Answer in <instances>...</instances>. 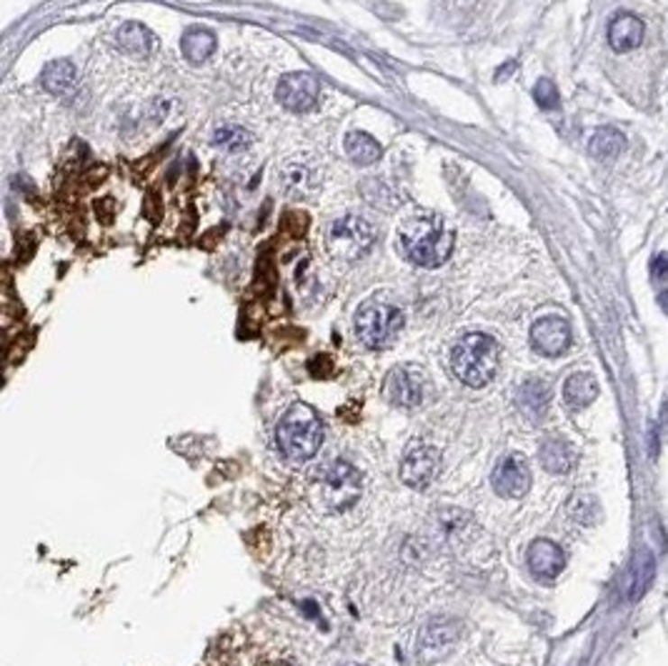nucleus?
<instances>
[{
  "instance_id": "obj_20",
  "label": "nucleus",
  "mask_w": 668,
  "mask_h": 666,
  "mask_svg": "<svg viewBox=\"0 0 668 666\" xmlns=\"http://www.w3.org/2000/svg\"><path fill=\"white\" fill-rule=\"evenodd\" d=\"M41 80H43V86L50 93L68 96L76 88V68H73L70 60H53V63L45 66Z\"/></svg>"
},
{
  "instance_id": "obj_15",
  "label": "nucleus",
  "mask_w": 668,
  "mask_h": 666,
  "mask_svg": "<svg viewBox=\"0 0 668 666\" xmlns=\"http://www.w3.org/2000/svg\"><path fill=\"white\" fill-rule=\"evenodd\" d=\"M538 459L544 463V469L551 474H566L576 463V449L563 439H548L544 441Z\"/></svg>"
},
{
  "instance_id": "obj_7",
  "label": "nucleus",
  "mask_w": 668,
  "mask_h": 666,
  "mask_svg": "<svg viewBox=\"0 0 668 666\" xmlns=\"http://www.w3.org/2000/svg\"><path fill=\"white\" fill-rule=\"evenodd\" d=\"M438 466H441V453H438V449H434L431 443L413 441V443H408V449L403 452V484L411 486L416 491H424V488L431 486L435 474H438Z\"/></svg>"
},
{
  "instance_id": "obj_21",
  "label": "nucleus",
  "mask_w": 668,
  "mask_h": 666,
  "mask_svg": "<svg viewBox=\"0 0 668 666\" xmlns=\"http://www.w3.org/2000/svg\"><path fill=\"white\" fill-rule=\"evenodd\" d=\"M180 50H183V56L188 58L190 63H203L215 50V38L208 31H203V28H190L180 38Z\"/></svg>"
},
{
  "instance_id": "obj_10",
  "label": "nucleus",
  "mask_w": 668,
  "mask_h": 666,
  "mask_svg": "<svg viewBox=\"0 0 668 666\" xmlns=\"http://www.w3.org/2000/svg\"><path fill=\"white\" fill-rule=\"evenodd\" d=\"M276 96L288 111L306 114L318 101V80L311 73H288L286 78H280Z\"/></svg>"
},
{
  "instance_id": "obj_22",
  "label": "nucleus",
  "mask_w": 668,
  "mask_h": 666,
  "mask_svg": "<svg viewBox=\"0 0 668 666\" xmlns=\"http://www.w3.org/2000/svg\"><path fill=\"white\" fill-rule=\"evenodd\" d=\"M548 398H551V388H548V384H544V381H538V379L528 381V384H524V388H521V406H524V411H528V414H534V416L546 411Z\"/></svg>"
},
{
  "instance_id": "obj_14",
  "label": "nucleus",
  "mask_w": 668,
  "mask_h": 666,
  "mask_svg": "<svg viewBox=\"0 0 668 666\" xmlns=\"http://www.w3.org/2000/svg\"><path fill=\"white\" fill-rule=\"evenodd\" d=\"M654 576H656V559H654V553L648 552V549L636 552L634 561L628 566V574H626L624 581L626 598L628 601H638L648 591Z\"/></svg>"
},
{
  "instance_id": "obj_19",
  "label": "nucleus",
  "mask_w": 668,
  "mask_h": 666,
  "mask_svg": "<svg viewBox=\"0 0 668 666\" xmlns=\"http://www.w3.org/2000/svg\"><path fill=\"white\" fill-rule=\"evenodd\" d=\"M626 148V138L621 131H616V128H599L593 138H590L589 151L593 159L599 160H613L618 159L621 153H624Z\"/></svg>"
},
{
  "instance_id": "obj_16",
  "label": "nucleus",
  "mask_w": 668,
  "mask_h": 666,
  "mask_svg": "<svg viewBox=\"0 0 668 666\" xmlns=\"http://www.w3.org/2000/svg\"><path fill=\"white\" fill-rule=\"evenodd\" d=\"M599 396V381L590 373H573L563 384V401L571 408H586Z\"/></svg>"
},
{
  "instance_id": "obj_4",
  "label": "nucleus",
  "mask_w": 668,
  "mask_h": 666,
  "mask_svg": "<svg viewBox=\"0 0 668 666\" xmlns=\"http://www.w3.org/2000/svg\"><path fill=\"white\" fill-rule=\"evenodd\" d=\"M403 328V314L396 306L383 301H368L358 308L356 333L366 349H386L398 339Z\"/></svg>"
},
{
  "instance_id": "obj_3",
  "label": "nucleus",
  "mask_w": 668,
  "mask_h": 666,
  "mask_svg": "<svg viewBox=\"0 0 668 666\" xmlns=\"http://www.w3.org/2000/svg\"><path fill=\"white\" fill-rule=\"evenodd\" d=\"M276 441H279L280 453L293 463H301L313 459L321 443H324V426L316 411L303 404L290 406L276 429Z\"/></svg>"
},
{
  "instance_id": "obj_1",
  "label": "nucleus",
  "mask_w": 668,
  "mask_h": 666,
  "mask_svg": "<svg viewBox=\"0 0 668 666\" xmlns=\"http://www.w3.org/2000/svg\"><path fill=\"white\" fill-rule=\"evenodd\" d=\"M456 236L444 215L418 214L406 218L398 228V249L413 266L438 269L451 259Z\"/></svg>"
},
{
  "instance_id": "obj_6",
  "label": "nucleus",
  "mask_w": 668,
  "mask_h": 666,
  "mask_svg": "<svg viewBox=\"0 0 668 666\" xmlns=\"http://www.w3.org/2000/svg\"><path fill=\"white\" fill-rule=\"evenodd\" d=\"M321 501L328 511H345L361 498V474L351 463L335 461L324 471V479L318 484Z\"/></svg>"
},
{
  "instance_id": "obj_18",
  "label": "nucleus",
  "mask_w": 668,
  "mask_h": 666,
  "mask_svg": "<svg viewBox=\"0 0 668 666\" xmlns=\"http://www.w3.org/2000/svg\"><path fill=\"white\" fill-rule=\"evenodd\" d=\"M345 153L351 156L353 163L358 166H371L380 159V143L373 136H368L363 131H351L345 136Z\"/></svg>"
},
{
  "instance_id": "obj_5",
  "label": "nucleus",
  "mask_w": 668,
  "mask_h": 666,
  "mask_svg": "<svg viewBox=\"0 0 668 666\" xmlns=\"http://www.w3.org/2000/svg\"><path fill=\"white\" fill-rule=\"evenodd\" d=\"M376 241V231L361 215H343L328 231V249L335 259L358 260Z\"/></svg>"
},
{
  "instance_id": "obj_13",
  "label": "nucleus",
  "mask_w": 668,
  "mask_h": 666,
  "mask_svg": "<svg viewBox=\"0 0 668 666\" xmlns=\"http://www.w3.org/2000/svg\"><path fill=\"white\" fill-rule=\"evenodd\" d=\"M644 33H646V28H644V21L638 15L618 13L611 21V25H609V46L616 53H628V50L641 46Z\"/></svg>"
},
{
  "instance_id": "obj_12",
  "label": "nucleus",
  "mask_w": 668,
  "mask_h": 666,
  "mask_svg": "<svg viewBox=\"0 0 668 666\" xmlns=\"http://www.w3.org/2000/svg\"><path fill=\"white\" fill-rule=\"evenodd\" d=\"M526 561H528V569L535 579H544V581H551L556 579L563 566H566V553L561 552V546L548 539H538L528 546V553H526Z\"/></svg>"
},
{
  "instance_id": "obj_2",
  "label": "nucleus",
  "mask_w": 668,
  "mask_h": 666,
  "mask_svg": "<svg viewBox=\"0 0 668 666\" xmlns=\"http://www.w3.org/2000/svg\"><path fill=\"white\" fill-rule=\"evenodd\" d=\"M501 366V349L489 333H468L458 341L451 353V369L461 384L471 388L489 386Z\"/></svg>"
},
{
  "instance_id": "obj_24",
  "label": "nucleus",
  "mask_w": 668,
  "mask_h": 666,
  "mask_svg": "<svg viewBox=\"0 0 668 666\" xmlns=\"http://www.w3.org/2000/svg\"><path fill=\"white\" fill-rule=\"evenodd\" d=\"M534 98L544 111H556L558 105H561V96H558L556 86H554V80L548 78H541L535 83Z\"/></svg>"
},
{
  "instance_id": "obj_27",
  "label": "nucleus",
  "mask_w": 668,
  "mask_h": 666,
  "mask_svg": "<svg viewBox=\"0 0 668 666\" xmlns=\"http://www.w3.org/2000/svg\"><path fill=\"white\" fill-rule=\"evenodd\" d=\"M338 666H363V664H338Z\"/></svg>"
},
{
  "instance_id": "obj_9",
  "label": "nucleus",
  "mask_w": 668,
  "mask_h": 666,
  "mask_svg": "<svg viewBox=\"0 0 668 666\" xmlns=\"http://www.w3.org/2000/svg\"><path fill=\"white\" fill-rule=\"evenodd\" d=\"M531 486V469L526 463L524 456L511 453L506 456L496 471H493V488L496 494L503 498H521Z\"/></svg>"
},
{
  "instance_id": "obj_11",
  "label": "nucleus",
  "mask_w": 668,
  "mask_h": 666,
  "mask_svg": "<svg viewBox=\"0 0 668 666\" xmlns=\"http://www.w3.org/2000/svg\"><path fill=\"white\" fill-rule=\"evenodd\" d=\"M531 343L544 356H561L571 346V326L566 318L544 316L531 326Z\"/></svg>"
},
{
  "instance_id": "obj_26",
  "label": "nucleus",
  "mask_w": 668,
  "mask_h": 666,
  "mask_svg": "<svg viewBox=\"0 0 668 666\" xmlns=\"http://www.w3.org/2000/svg\"><path fill=\"white\" fill-rule=\"evenodd\" d=\"M658 304H661V308L668 314V291H663V294L658 296Z\"/></svg>"
},
{
  "instance_id": "obj_25",
  "label": "nucleus",
  "mask_w": 668,
  "mask_h": 666,
  "mask_svg": "<svg viewBox=\"0 0 668 666\" xmlns=\"http://www.w3.org/2000/svg\"><path fill=\"white\" fill-rule=\"evenodd\" d=\"M668 273V253H656L654 260H651V276L661 281V278H666Z\"/></svg>"
},
{
  "instance_id": "obj_23",
  "label": "nucleus",
  "mask_w": 668,
  "mask_h": 666,
  "mask_svg": "<svg viewBox=\"0 0 668 666\" xmlns=\"http://www.w3.org/2000/svg\"><path fill=\"white\" fill-rule=\"evenodd\" d=\"M215 146L225 148V151H243V148L251 146V136L235 125H228L215 133Z\"/></svg>"
},
{
  "instance_id": "obj_17",
  "label": "nucleus",
  "mask_w": 668,
  "mask_h": 666,
  "mask_svg": "<svg viewBox=\"0 0 668 666\" xmlns=\"http://www.w3.org/2000/svg\"><path fill=\"white\" fill-rule=\"evenodd\" d=\"M115 43L121 50L125 53H131V56H148L153 46H156V41H153V35L148 28L138 23H125L121 25V31L115 33Z\"/></svg>"
},
{
  "instance_id": "obj_8",
  "label": "nucleus",
  "mask_w": 668,
  "mask_h": 666,
  "mask_svg": "<svg viewBox=\"0 0 668 666\" xmlns=\"http://www.w3.org/2000/svg\"><path fill=\"white\" fill-rule=\"evenodd\" d=\"M426 376L416 366H401L393 369L386 379V396L390 404L403 408H416L424 401Z\"/></svg>"
}]
</instances>
